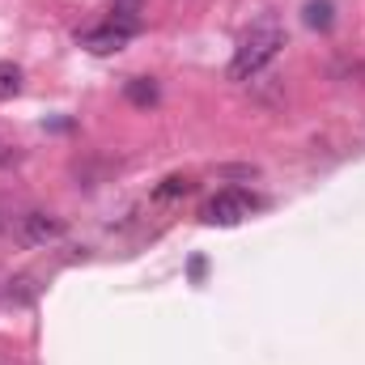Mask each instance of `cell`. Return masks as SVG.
<instances>
[{
  "label": "cell",
  "instance_id": "1",
  "mask_svg": "<svg viewBox=\"0 0 365 365\" xmlns=\"http://www.w3.org/2000/svg\"><path fill=\"white\" fill-rule=\"evenodd\" d=\"M280 47H284V30H280V21H276V17L255 21V26L242 34L238 51H234V60H230V77H234V81H247V77L264 73L276 56H280Z\"/></svg>",
  "mask_w": 365,
  "mask_h": 365
},
{
  "label": "cell",
  "instance_id": "2",
  "mask_svg": "<svg viewBox=\"0 0 365 365\" xmlns=\"http://www.w3.org/2000/svg\"><path fill=\"white\" fill-rule=\"evenodd\" d=\"M17 238H21L26 247H47V242L64 238V221H60V217H51V212L30 208V212H21V217H17Z\"/></svg>",
  "mask_w": 365,
  "mask_h": 365
},
{
  "label": "cell",
  "instance_id": "3",
  "mask_svg": "<svg viewBox=\"0 0 365 365\" xmlns=\"http://www.w3.org/2000/svg\"><path fill=\"white\" fill-rule=\"evenodd\" d=\"M242 217H251V195L247 191H221L204 204V221L208 225H238Z\"/></svg>",
  "mask_w": 365,
  "mask_h": 365
},
{
  "label": "cell",
  "instance_id": "4",
  "mask_svg": "<svg viewBox=\"0 0 365 365\" xmlns=\"http://www.w3.org/2000/svg\"><path fill=\"white\" fill-rule=\"evenodd\" d=\"M77 38H81V47H90L93 56H110V51H119V47L132 38V30L106 21V26H93V30H86V34H77Z\"/></svg>",
  "mask_w": 365,
  "mask_h": 365
},
{
  "label": "cell",
  "instance_id": "5",
  "mask_svg": "<svg viewBox=\"0 0 365 365\" xmlns=\"http://www.w3.org/2000/svg\"><path fill=\"white\" fill-rule=\"evenodd\" d=\"M331 13H336L331 0H310V4H306V26H314V30H331V21H336Z\"/></svg>",
  "mask_w": 365,
  "mask_h": 365
},
{
  "label": "cell",
  "instance_id": "6",
  "mask_svg": "<svg viewBox=\"0 0 365 365\" xmlns=\"http://www.w3.org/2000/svg\"><path fill=\"white\" fill-rule=\"evenodd\" d=\"M115 26H123V30H140V0H115V17H110Z\"/></svg>",
  "mask_w": 365,
  "mask_h": 365
},
{
  "label": "cell",
  "instance_id": "7",
  "mask_svg": "<svg viewBox=\"0 0 365 365\" xmlns=\"http://www.w3.org/2000/svg\"><path fill=\"white\" fill-rule=\"evenodd\" d=\"M128 102H132V106H153V102H158V86H153V81H145V77H136V81H128Z\"/></svg>",
  "mask_w": 365,
  "mask_h": 365
},
{
  "label": "cell",
  "instance_id": "8",
  "mask_svg": "<svg viewBox=\"0 0 365 365\" xmlns=\"http://www.w3.org/2000/svg\"><path fill=\"white\" fill-rule=\"evenodd\" d=\"M17 90H21V68H17L13 60H0V102L13 98Z\"/></svg>",
  "mask_w": 365,
  "mask_h": 365
},
{
  "label": "cell",
  "instance_id": "9",
  "mask_svg": "<svg viewBox=\"0 0 365 365\" xmlns=\"http://www.w3.org/2000/svg\"><path fill=\"white\" fill-rule=\"evenodd\" d=\"M195 182L187 179V175H175V179H166L162 187H158V200H175V195H187Z\"/></svg>",
  "mask_w": 365,
  "mask_h": 365
}]
</instances>
